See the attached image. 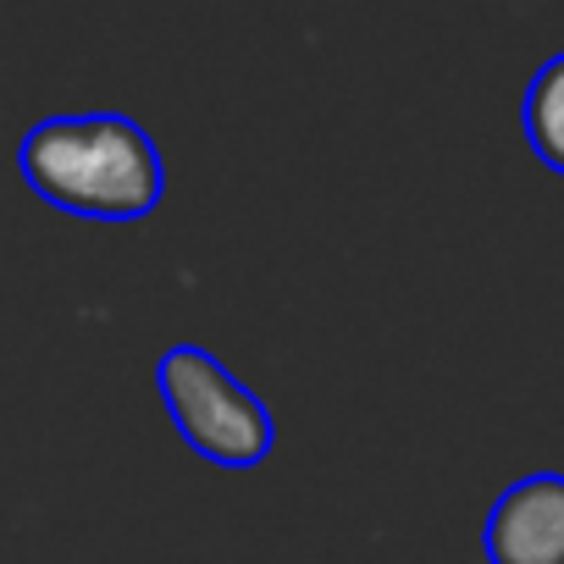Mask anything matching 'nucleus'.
Masks as SVG:
<instances>
[{
	"label": "nucleus",
	"mask_w": 564,
	"mask_h": 564,
	"mask_svg": "<svg viewBox=\"0 0 564 564\" xmlns=\"http://www.w3.org/2000/svg\"><path fill=\"white\" fill-rule=\"evenodd\" d=\"M155 393L183 432V443L221 465V470H254L276 448L271 410L199 344H172L155 360Z\"/></svg>",
	"instance_id": "f03ea898"
},
{
	"label": "nucleus",
	"mask_w": 564,
	"mask_h": 564,
	"mask_svg": "<svg viewBox=\"0 0 564 564\" xmlns=\"http://www.w3.org/2000/svg\"><path fill=\"white\" fill-rule=\"evenodd\" d=\"M487 564H564V470H531L498 492L481 525Z\"/></svg>",
	"instance_id": "7ed1b4c3"
},
{
	"label": "nucleus",
	"mask_w": 564,
	"mask_h": 564,
	"mask_svg": "<svg viewBox=\"0 0 564 564\" xmlns=\"http://www.w3.org/2000/svg\"><path fill=\"white\" fill-rule=\"evenodd\" d=\"M23 183L84 221H139L166 194V161L155 139L122 111H62L23 133Z\"/></svg>",
	"instance_id": "f257e3e1"
},
{
	"label": "nucleus",
	"mask_w": 564,
	"mask_h": 564,
	"mask_svg": "<svg viewBox=\"0 0 564 564\" xmlns=\"http://www.w3.org/2000/svg\"><path fill=\"white\" fill-rule=\"evenodd\" d=\"M520 128H525V144L531 155L564 177V51L547 56L531 84H525V100H520Z\"/></svg>",
	"instance_id": "20e7f679"
}]
</instances>
